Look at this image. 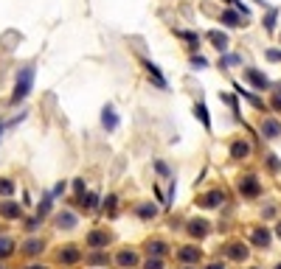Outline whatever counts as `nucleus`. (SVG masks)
<instances>
[{"label": "nucleus", "mask_w": 281, "mask_h": 269, "mask_svg": "<svg viewBox=\"0 0 281 269\" xmlns=\"http://www.w3.org/2000/svg\"><path fill=\"white\" fill-rule=\"evenodd\" d=\"M31 81H34V68H23L17 73V84H14V96H11V104H17L31 93Z\"/></svg>", "instance_id": "obj_1"}, {"label": "nucleus", "mask_w": 281, "mask_h": 269, "mask_svg": "<svg viewBox=\"0 0 281 269\" xmlns=\"http://www.w3.org/2000/svg\"><path fill=\"white\" fill-rule=\"evenodd\" d=\"M239 191L245 193V196H256V193H259V183H256V177H245V180L239 183Z\"/></svg>", "instance_id": "obj_2"}, {"label": "nucleus", "mask_w": 281, "mask_h": 269, "mask_svg": "<svg viewBox=\"0 0 281 269\" xmlns=\"http://www.w3.org/2000/svg\"><path fill=\"white\" fill-rule=\"evenodd\" d=\"M222 202H225L222 191H214V193H208V196L202 199V205H205V208H214V205H222Z\"/></svg>", "instance_id": "obj_3"}, {"label": "nucleus", "mask_w": 281, "mask_h": 269, "mask_svg": "<svg viewBox=\"0 0 281 269\" xmlns=\"http://www.w3.org/2000/svg\"><path fill=\"white\" fill-rule=\"evenodd\" d=\"M107 241H110V235H107V233H90L88 235L90 247H101V244H107Z\"/></svg>", "instance_id": "obj_4"}, {"label": "nucleus", "mask_w": 281, "mask_h": 269, "mask_svg": "<svg viewBox=\"0 0 281 269\" xmlns=\"http://www.w3.org/2000/svg\"><path fill=\"white\" fill-rule=\"evenodd\" d=\"M188 233L191 235H205L208 233V225H205V222H191V225H188Z\"/></svg>", "instance_id": "obj_5"}, {"label": "nucleus", "mask_w": 281, "mask_h": 269, "mask_svg": "<svg viewBox=\"0 0 281 269\" xmlns=\"http://www.w3.org/2000/svg\"><path fill=\"white\" fill-rule=\"evenodd\" d=\"M59 258L65 261V264H73V261H79V250H73V247H68L65 252H59Z\"/></svg>", "instance_id": "obj_6"}, {"label": "nucleus", "mask_w": 281, "mask_h": 269, "mask_svg": "<svg viewBox=\"0 0 281 269\" xmlns=\"http://www.w3.org/2000/svg\"><path fill=\"white\" fill-rule=\"evenodd\" d=\"M253 241L259 244V247H267V244H270V233H267V230H256V233H253Z\"/></svg>", "instance_id": "obj_7"}, {"label": "nucleus", "mask_w": 281, "mask_h": 269, "mask_svg": "<svg viewBox=\"0 0 281 269\" xmlns=\"http://www.w3.org/2000/svg\"><path fill=\"white\" fill-rule=\"evenodd\" d=\"M135 261H138L135 252H121V255H118V264H121V267H132Z\"/></svg>", "instance_id": "obj_8"}, {"label": "nucleus", "mask_w": 281, "mask_h": 269, "mask_svg": "<svg viewBox=\"0 0 281 269\" xmlns=\"http://www.w3.org/2000/svg\"><path fill=\"white\" fill-rule=\"evenodd\" d=\"M247 78H250V81H253L256 87H267V78H264V76H259L256 70H247Z\"/></svg>", "instance_id": "obj_9"}, {"label": "nucleus", "mask_w": 281, "mask_h": 269, "mask_svg": "<svg viewBox=\"0 0 281 269\" xmlns=\"http://www.w3.org/2000/svg\"><path fill=\"white\" fill-rule=\"evenodd\" d=\"M180 258L183 261H197L200 258V252L194 250V247H186V250H180Z\"/></svg>", "instance_id": "obj_10"}, {"label": "nucleus", "mask_w": 281, "mask_h": 269, "mask_svg": "<svg viewBox=\"0 0 281 269\" xmlns=\"http://www.w3.org/2000/svg\"><path fill=\"white\" fill-rule=\"evenodd\" d=\"M228 252H231V258H236V261H239V258H245V255H247V250L242 247V244H234V247H231Z\"/></svg>", "instance_id": "obj_11"}, {"label": "nucleus", "mask_w": 281, "mask_h": 269, "mask_svg": "<svg viewBox=\"0 0 281 269\" xmlns=\"http://www.w3.org/2000/svg\"><path fill=\"white\" fill-rule=\"evenodd\" d=\"M3 216H9V219L20 216V208L17 205H11V202H6V205H3Z\"/></svg>", "instance_id": "obj_12"}, {"label": "nucleus", "mask_w": 281, "mask_h": 269, "mask_svg": "<svg viewBox=\"0 0 281 269\" xmlns=\"http://www.w3.org/2000/svg\"><path fill=\"white\" fill-rule=\"evenodd\" d=\"M231 154L236 157V160H239V157H245V154H247V143H234V149H231Z\"/></svg>", "instance_id": "obj_13"}, {"label": "nucleus", "mask_w": 281, "mask_h": 269, "mask_svg": "<svg viewBox=\"0 0 281 269\" xmlns=\"http://www.w3.org/2000/svg\"><path fill=\"white\" fill-rule=\"evenodd\" d=\"M104 126H107V129H115V113L110 110V107L104 110Z\"/></svg>", "instance_id": "obj_14"}, {"label": "nucleus", "mask_w": 281, "mask_h": 269, "mask_svg": "<svg viewBox=\"0 0 281 269\" xmlns=\"http://www.w3.org/2000/svg\"><path fill=\"white\" fill-rule=\"evenodd\" d=\"M0 193H3V196L14 193V183H11V180H0Z\"/></svg>", "instance_id": "obj_15"}, {"label": "nucleus", "mask_w": 281, "mask_h": 269, "mask_svg": "<svg viewBox=\"0 0 281 269\" xmlns=\"http://www.w3.org/2000/svg\"><path fill=\"white\" fill-rule=\"evenodd\" d=\"M194 113H197V118H200V121L205 123V126L211 123V118H208V113H205V107H202V104H197V107H194Z\"/></svg>", "instance_id": "obj_16"}, {"label": "nucleus", "mask_w": 281, "mask_h": 269, "mask_svg": "<svg viewBox=\"0 0 281 269\" xmlns=\"http://www.w3.org/2000/svg\"><path fill=\"white\" fill-rule=\"evenodd\" d=\"M279 132H281V126L276 121H267V123H264V135H270V138H273V135H279Z\"/></svg>", "instance_id": "obj_17"}, {"label": "nucleus", "mask_w": 281, "mask_h": 269, "mask_svg": "<svg viewBox=\"0 0 281 269\" xmlns=\"http://www.w3.org/2000/svg\"><path fill=\"white\" fill-rule=\"evenodd\" d=\"M11 247H14V244H11V238H0V258H3V255H9Z\"/></svg>", "instance_id": "obj_18"}, {"label": "nucleus", "mask_w": 281, "mask_h": 269, "mask_svg": "<svg viewBox=\"0 0 281 269\" xmlns=\"http://www.w3.org/2000/svg\"><path fill=\"white\" fill-rule=\"evenodd\" d=\"M73 225H76V219L70 216V213H62L59 216V227H73Z\"/></svg>", "instance_id": "obj_19"}, {"label": "nucleus", "mask_w": 281, "mask_h": 269, "mask_svg": "<svg viewBox=\"0 0 281 269\" xmlns=\"http://www.w3.org/2000/svg\"><path fill=\"white\" fill-rule=\"evenodd\" d=\"M211 42L217 45V48H225V45H228V39H225L222 34H211Z\"/></svg>", "instance_id": "obj_20"}, {"label": "nucleus", "mask_w": 281, "mask_h": 269, "mask_svg": "<svg viewBox=\"0 0 281 269\" xmlns=\"http://www.w3.org/2000/svg\"><path fill=\"white\" fill-rule=\"evenodd\" d=\"M146 68H149V76H152V78H155V81H158V84H160V87L166 84V81H163V78H160V73H158V68H155V65H146Z\"/></svg>", "instance_id": "obj_21"}, {"label": "nucleus", "mask_w": 281, "mask_h": 269, "mask_svg": "<svg viewBox=\"0 0 281 269\" xmlns=\"http://www.w3.org/2000/svg\"><path fill=\"white\" fill-rule=\"evenodd\" d=\"M140 216L146 219V216H155V205H140V210H138Z\"/></svg>", "instance_id": "obj_22"}, {"label": "nucleus", "mask_w": 281, "mask_h": 269, "mask_svg": "<svg viewBox=\"0 0 281 269\" xmlns=\"http://www.w3.org/2000/svg\"><path fill=\"white\" fill-rule=\"evenodd\" d=\"M37 250H43V244H40V241H28L26 244V252H31V255H34Z\"/></svg>", "instance_id": "obj_23"}, {"label": "nucleus", "mask_w": 281, "mask_h": 269, "mask_svg": "<svg viewBox=\"0 0 281 269\" xmlns=\"http://www.w3.org/2000/svg\"><path fill=\"white\" fill-rule=\"evenodd\" d=\"M149 252H155V255H160V252H163V244H160V241L149 244Z\"/></svg>", "instance_id": "obj_24"}, {"label": "nucleus", "mask_w": 281, "mask_h": 269, "mask_svg": "<svg viewBox=\"0 0 281 269\" xmlns=\"http://www.w3.org/2000/svg\"><path fill=\"white\" fill-rule=\"evenodd\" d=\"M222 20H225L228 26H234V23H236V14H231V11H225V14H222Z\"/></svg>", "instance_id": "obj_25"}, {"label": "nucleus", "mask_w": 281, "mask_h": 269, "mask_svg": "<svg viewBox=\"0 0 281 269\" xmlns=\"http://www.w3.org/2000/svg\"><path fill=\"white\" fill-rule=\"evenodd\" d=\"M146 269H160V261H149V264H146Z\"/></svg>", "instance_id": "obj_26"}, {"label": "nucleus", "mask_w": 281, "mask_h": 269, "mask_svg": "<svg viewBox=\"0 0 281 269\" xmlns=\"http://www.w3.org/2000/svg\"><path fill=\"white\" fill-rule=\"evenodd\" d=\"M28 269H45V267H28Z\"/></svg>", "instance_id": "obj_27"}, {"label": "nucleus", "mask_w": 281, "mask_h": 269, "mask_svg": "<svg viewBox=\"0 0 281 269\" xmlns=\"http://www.w3.org/2000/svg\"><path fill=\"white\" fill-rule=\"evenodd\" d=\"M208 269H222V267H208Z\"/></svg>", "instance_id": "obj_28"}, {"label": "nucleus", "mask_w": 281, "mask_h": 269, "mask_svg": "<svg viewBox=\"0 0 281 269\" xmlns=\"http://www.w3.org/2000/svg\"><path fill=\"white\" fill-rule=\"evenodd\" d=\"M279 235H281V225H279Z\"/></svg>", "instance_id": "obj_29"}, {"label": "nucleus", "mask_w": 281, "mask_h": 269, "mask_svg": "<svg viewBox=\"0 0 281 269\" xmlns=\"http://www.w3.org/2000/svg\"><path fill=\"white\" fill-rule=\"evenodd\" d=\"M279 269H281V264H279Z\"/></svg>", "instance_id": "obj_30"}]
</instances>
